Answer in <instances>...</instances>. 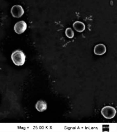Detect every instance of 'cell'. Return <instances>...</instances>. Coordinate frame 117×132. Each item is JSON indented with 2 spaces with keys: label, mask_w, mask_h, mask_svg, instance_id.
Returning a JSON list of instances; mask_svg holds the SVG:
<instances>
[{
  "label": "cell",
  "mask_w": 117,
  "mask_h": 132,
  "mask_svg": "<svg viewBox=\"0 0 117 132\" xmlns=\"http://www.w3.org/2000/svg\"><path fill=\"white\" fill-rule=\"evenodd\" d=\"M101 113L105 118L107 119H111L115 116L116 111L114 107L107 106L102 108L101 111Z\"/></svg>",
  "instance_id": "7a4b0ae2"
},
{
  "label": "cell",
  "mask_w": 117,
  "mask_h": 132,
  "mask_svg": "<svg viewBox=\"0 0 117 132\" xmlns=\"http://www.w3.org/2000/svg\"><path fill=\"white\" fill-rule=\"evenodd\" d=\"M65 33L67 36L70 38H73L74 36V33L70 28H67L66 30Z\"/></svg>",
  "instance_id": "ba28073f"
},
{
  "label": "cell",
  "mask_w": 117,
  "mask_h": 132,
  "mask_svg": "<svg viewBox=\"0 0 117 132\" xmlns=\"http://www.w3.org/2000/svg\"><path fill=\"white\" fill-rule=\"evenodd\" d=\"M106 51V49L105 45L102 44L96 45L94 48V53L97 55H102L104 54Z\"/></svg>",
  "instance_id": "5b68a950"
},
{
  "label": "cell",
  "mask_w": 117,
  "mask_h": 132,
  "mask_svg": "<svg viewBox=\"0 0 117 132\" xmlns=\"http://www.w3.org/2000/svg\"><path fill=\"white\" fill-rule=\"evenodd\" d=\"M11 58L15 65L21 66L24 64L25 61L26 56L22 51L18 50L12 53Z\"/></svg>",
  "instance_id": "6da1fadb"
},
{
  "label": "cell",
  "mask_w": 117,
  "mask_h": 132,
  "mask_svg": "<svg viewBox=\"0 0 117 132\" xmlns=\"http://www.w3.org/2000/svg\"><path fill=\"white\" fill-rule=\"evenodd\" d=\"M35 107L37 110L39 112H43L47 109V105L45 101L40 100L37 103Z\"/></svg>",
  "instance_id": "8992f818"
},
{
  "label": "cell",
  "mask_w": 117,
  "mask_h": 132,
  "mask_svg": "<svg viewBox=\"0 0 117 132\" xmlns=\"http://www.w3.org/2000/svg\"><path fill=\"white\" fill-rule=\"evenodd\" d=\"M11 11L12 16L15 18H20L24 13V11L23 7L20 5L14 6L12 8Z\"/></svg>",
  "instance_id": "3957f363"
},
{
  "label": "cell",
  "mask_w": 117,
  "mask_h": 132,
  "mask_svg": "<svg viewBox=\"0 0 117 132\" xmlns=\"http://www.w3.org/2000/svg\"><path fill=\"white\" fill-rule=\"evenodd\" d=\"M27 25L23 21H21L17 23L14 27V30L17 33L21 34L24 32L26 30Z\"/></svg>",
  "instance_id": "277c9868"
},
{
  "label": "cell",
  "mask_w": 117,
  "mask_h": 132,
  "mask_svg": "<svg viewBox=\"0 0 117 132\" xmlns=\"http://www.w3.org/2000/svg\"><path fill=\"white\" fill-rule=\"evenodd\" d=\"M73 27L74 29L77 32H81L85 29V24L80 21H77L73 24Z\"/></svg>",
  "instance_id": "52a82bcc"
}]
</instances>
